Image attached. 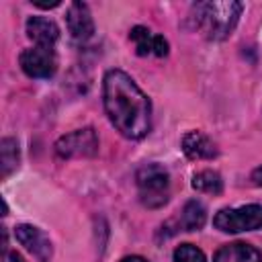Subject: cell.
<instances>
[{
  "mask_svg": "<svg viewBox=\"0 0 262 262\" xmlns=\"http://www.w3.org/2000/svg\"><path fill=\"white\" fill-rule=\"evenodd\" d=\"M104 111L113 127L127 139H141L151 129V102L123 70H108L102 80Z\"/></svg>",
  "mask_w": 262,
  "mask_h": 262,
  "instance_id": "obj_1",
  "label": "cell"
},
{
  "mask_svg": "<svg viewBox=\"0 0 262 262\" xmlns=\"http://www.w3.org/2000/svg\"><path fill=\"white\" fill-rule=\"evenodd\" d=\"M244 10L242 2H196L192 4V25L211 41L227 39Z\"/></svg>",
  "mask_w": 262,
  "mask_h": 262,
  "instance_id": "obj_2",
  "label": "cell"
},
{
  "mask_svg": "<svg viewBox=\"0 0 262 262\" xmlns=\"http://www.w3.org/2000/svg\"><path fill=\"white\" fill-rule=\"evenodd\" d=\"M139 201L147 209L164 207L170 199V174L160 164H145L135 174Z\"/></svg>",
  "mask_w": 262,
  "mask_h": 262,
  "instance_id": "obj_3",
  "label": "cell"
},
{
  "mask_svg": "<svg viewBox=\"0 0 262 262\" xmlns=\"http://www.w3.org/2000/svg\"><path fill=\"white\" fill-rule=\"evenodd\" d=\"M213 225L225 233H242L262 229V205H244L237 209H221L213 217Z\"/></svg>",
  "mask_w": 262,
  "mask_h": 262,
  "instance_id": "obj_4",
  "label": "cell"
},
{
  "mask_svg": "<svg viewBox=\"0 0 262 262\" xmlns=\"http://www.w3.org/2000/svg\"><path fill=\"white\" fill-rule=\"evenodd\" d=\"M55 156L61 160H72V158H92L98 154V137L92 127L76 129L72 133L61 135L55 145Z\"/></svg>",
  "mask_w": 262,
  "mask_h": 262,
  "instance_id": "obj_5",
  "label": "cell"
},
{
  "mask_svg": "<svg viewBox=\"0 0 262 262\" xmlns=\"http://www.w3.org/2000/svg\"><path fill=\"white\" fill-rule=\"evenodd\" d=\"M18 63H20L23 72L29 78L45 80V78H51L55 74V70H57V55H55L53 47L35 45V47H29V49H25L20 53Z\"/></svg>",
  "mask_w": 262,
  "mask_h": 262,
  "instance_id": "obj_6",
  "label": "cell"
},
{
  "mask_svg": "<svg viewBox=\"0 0 262 262\" xmlns=\"http://www.w3.org/2000/svg\"><path fill=\"white\" fill-rule=\"evenodd\" d=\"M14 237L39 260V262H49L51 254H53V246L51 239L47 237V233L35 225H16L14 227Z\"/></svg>",
  "mask_w": 262,
  "mask_h": 262,
  "instance_id": "obj_7",
  "label": "cell"
},
{
  "mask_svg": "<svg viewBox=\"0 0 262 262\" xmlns=\"http://www.w3.org/2000/svg\"><path fill=\"white\" fill-rule=\"evenodd\" d=\"M66 25H68L70 35H72L76 41H80V43L88 41V39L94 35L92 12H90L88 4H84V2H72V4L68 6Z\"/></svg>",
  "mask_w": 262,
  "mask_h": 262,
  "instance_id": "obj_8",
  "label": "cell"
},
{
  "mask_svg": "<svg viewBox=\"0 0 262 262\" xmlns=\"http://www.w3.org/2000/svg\"><path fill=\"white\" fill-rule=\"evenodd\" d=\"M129 39L135 45V53L141 55V57H145V55H156V57L168 55V41L162 35L149 31L147 27H141V25L133 27L129 31Z\"/></svg>",
  "mask_w": 262,
  "mask_h": 262,
  "instance_id": "obj_9",
  "label": "cell"
},
{
  "mask_svg": "<svg viewBox=\"0 0 262 262\" xmlns=\"http://www.w3.org/2000/svg\"><path fill=\"white\" fill-rule=\"evenodd\" d=\"M182 151L188 160H211L217 156L215 143L203 131H188L182 137Z\"/></svg>",
  "mask_w": 262,
  "mask_h": 262,
  "instance_id": "obj_10",
  "label": "cell"
},
{
  "mask_svg": "<svg viewBox=\"0 0 262 262\" xmlns=\"http://www.w3.org/2000/svg\"><path fill=\"white\" fill-rule=\"evenodd\" d=\"M213 262H262V254L246 242H233L221 246Z\"/></svg>",
  "mask_w": 262,
  "mask_h": 262,
  "instance_id": "obj_11",
  "label": "cell"
},
{
  "mask_svg": "<svg viewBox=\"0 0 262 262\" xmlns=\"http://www.w3.org/2000/svg\"><path fill=\"white\" fill-rule=\"evenodd\" d=\"M27 35H29V39L35 41V45L53 47V43L59 39V29L51 18L31 16L27 20Z\"/></svg>",
  "mask_w": 262,
  "mask_h": 262,
  "instance_id": "obj_12",
  "label": "cell"
},
{
  "mask_svg": "<svg viewBox=\"0 0 262 262\" xmlns=\"http://www.w3.org/2000/svg\"><path fill=\"white\" fill-rule=\"evenodd\" d=\"M205 221H207V211H205L203 203L188 201L182 207V211H180V215H178V219L174 223H176V231L178 229L180 231H196V229H201L205 225Z\"/></svg>",
  "mask_w": 262,
  "mask_h": 262,
  "instance_id": "obj_13",
  "label": "cell"
},
{
  "mask_svg": "<svg viewBox=\"0 0 262 262\" xmlns=\"http://www.w3.org/2000/svg\"><path fill=\"white\" fill-rule=\"evenodd\" d=\"M192 188L199 192H207V194H221L223 190V180L219 176V172L215 170H203L199 174L192 176Z\"/></svg>",
  "mask_w": 262,
  "mask_h": 262,
  "instance_id": "obj_14",
  "label": "cell"
},
{
  "mask_svg": "<svg viewBox=\"0 0 262 262\" xmlns=\"http://www.w3.org/2000/svg\"><path fill=\"white\" fill-rule=\"evenodd\" d=\"M0 160H2V176L6 178L12 170H16L18 160H20V151H18V143L12 137H4L0 143Z\"/></svg>",
  "mask_w": 262,
  "mask_h": 262,
  "instance_id": "obj_15",
  "label": "cell"
},
{
  "mask_svg": "<svg viewBox=\"0 0 262 262\" xmlns=\"http://www.w3.org/2000/svg\"><path fill=\"white\" fill-rule=\"evenodd\" d=\"M174 262H207L203 250L192 244H180L174 250Z\"/></svg>",
  "mask_w": 262,
  "mask_h": 262,
  "instance_id": "obj_16",
  "label": "cell"
},
{
  "mask_svg": "<svg viewBox=\"0 0 262 262\" xmlns=\"http://www.w3.org/2000/svg\"><path fill=\"white\" fill-rule=\"evenodd\" d=\"M250 180H252V184H254V186H262V166H258V168H254V170H252Z\"/></svg>",
  "mask_w": 262,
  "mask_h": 262,
  "instance_id": "obj_17",
  "label": "cell"
},
{
  "mask_svg": "<svg viewBox=\"0 0 262 262\" xmlns=\"http://www.w3.org/2000/svg\"><path fill=\"white\" fill-rule=\"evenodd\" d=\"M4 262H25V258L16 252H6L4 254Z\"/></svg>",
  "mask_w": 262,
  "mask_h": 262,
  "instance_id": "obj_18",
  "label": "cell"
},
{
  "mask_svg": "<svg viewBox=\"0 0 262 262\" xmlns=\"http://www.w3.org/2000/svg\"><path fill=\"white\" fill-rule=\"evenodd\" d=\"M33 4L39 6V8H55V6H59V0H55V2H39V0H35Z\"/></svg>",
  "mask_w": 262,
  "mask_h": 262,
  "instance_id": "obj_19",
  "label": "cell"
},
{
  "mask_svg": "<svg viewBox=\"0 0 262 262\" xmlns=\"http://www.w3.org/2000/svg\"><path fill=\"white\" fill-rule=\"evenodd\" d=\"M121 262H147V260L141 258V256H127V258H123Z\"/></svg>",
  "mask_w": 262,
  "mask_h": 262,
  "instance_id": "obj_20",
  "label": "cell"
}]
</instances>
